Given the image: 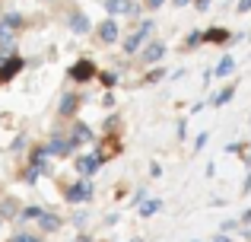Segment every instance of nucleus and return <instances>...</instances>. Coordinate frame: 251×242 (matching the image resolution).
<instances>
[{
	"instance_id": "f257e3e1",
	"label": "nucleus",
	"mask_w": 251,
	"mask_h": 242,
	"mask_svg": "<svg viewBox=\"0 0 251 242\" xmlns=\"http://www.w3.org/2000/svg\"><path fill=\"white\" fill-rule=\"evenodd\" d=\"M150 32H153V23H150V19H147V23H143L140 29H137L134 35L127 38V42H124V51H127V54H130V51H137V48H140V45H143V42H147V38H150Z\"/></svg>"
},
{
	"instance_id": "f03ea898",
	"label": "nucleus",
	"mask_w": 251,
	"mask_h": 242,
	"mask_svg": "<svg viewBox=\"0 0 251 242\" xmlns=\"http://www.w3.org/2000/svg\"><path fill=\"white\" fill-rule=\"evenodd\" d=\"M23 64H25V61H23V57H16V54L6 57V61L0 64V83H10L13 77H16L19 70H23Z\"/></svg>"
},
{
	"instance_id": "7ed1b4c3",
	"label": "nucleus",
	"mask_w": 251,
	"mask_h": 242,
	"mask_svg": "<svg viewBox=\"0 0 251 242\" xmlns=\"http://www.w3.org/2000/svg\"><path fill=\"white\" fill-rule=\"evenodd\" d=\"M70 77H74L76 83H89L92 77H96V67H92V61H80L70 67Z\"/></svg>"
},
{
	"instance_id": "20e7f679",
	"label": "nucleus",
	"mask_w": 251,
	"mask_h": 242,
	"mask_svg": "<svg viewBox=\"0 0 251 242\" xmlns=\"http://www.w3.org/2000/svg\"><path fill=\"white\" fill-rule=\"evenodd\" d=\"M162 54H166V45H162V42H150L147 48H143V61H150V64L162 61Z\"/></svg>"
},
{
	"instance_id": "39448f33",
	"label": "nucleus",
	"mask_w": 251,
	"mask_h": 242,
	"mask_svg": "<svg viewBox=\"0 0 251 242\" xmlns=\"http://www.w3.org/2000/svg\"><path fill=\"white\" fill-rule=\"evenodd\" d=\"M105 10L118 16V13H137V6L130 0H105Z\"/></svg>"
},
{
	"instance_id": "423d86ee",
	"label": "nucleus",
	"mask_w": 251,
	"mask_h": 242,
	"mask_svg": "<svg viewBox=\"0 0 251 242\" xmlns=\"http://www.w3.org/2000/svg\"><path fill=\"white\" fill-rule=\"evenodd\" d=\"M99 35H102V42H105V45L118 42V23H115V19H105L102 29H99Z\"/></svg>"
},
{
	"instance_id": "0eeeda50",
	"label": "nucleus",
	"mask_w": 251,
	"mask_h": 242,
	"mask_svg": "<svg viewBox=\"0 0 251 242\" xmlns=\"http://www.w3.org/2000/svg\"><path fill=\"white\" fill-rule=\"evenodd\" d=\"M99 166H102V160H99V156H80V160H76V169H80L83 175H92Z\"/></svg>"
},
{
	"instance_id": "6e6552de",
	"label": "nucleus",
	"mask_w": 251,
	"mask_h": 242,
	"mask_svg": "<svg viewBox=\"0 0 251 242\" xmlns=\"http://www.w3.org/2000/svg\"><path fill=\"white\" fill-rule=\"evenodd\" d=\"M89 194H92L89 182H76V185H74V188H70V191H67V198H70V201H86V198H89Z\"/></svg>"
},
{
	"instance_id": "1a4fd4ad",
	"label": "nucleus",
	"mask_w": 251,
	"mask_h": 242,
	"mask_svg": "<svg viewBox=\"0 0 251 242\" xmlns=\"http://www.w3.org/2000/svg\"><path fill=\"white\" fill-rule=\"evenodd\" d=\"M70 29H74L76 35H86V32H89V19H86V13H74V16H70Z\"/></svg>"
},
{
	"instance_id": "9d476101",
	"label": "nucleus",
	"mask_w": 251,
	"mask_h": 242,
	"mask_svg": "<svg viewBox=\"0 0 251 242\" xmlns=\"http://www.w3.org/2000/svg\"><path fill=\"white\" fill-rule=\"evenodd\" d=\"M203 42H229V32L220 29V26H216V29H207L203 32Z\"/></svg>"
},
{
	"instance_id": "9b49d317",
	"label": "nucleus",
	"mask_w": 251,
	"mask_h": 242,
	"mask_svg": "<svg viewBox=\"0 0 251 242\" xmlns=\"http://www.w3.org/2000/svg\"><path fill=\"white\" fill-rule=\"evenodd\" d=\"M83 140H92V131L86 128V124H76V128H74V137H70V143H83Z\"/></svg>"
},
{
	"instance_id": "f8f14e48",
	"label": "nucleus",
	"mask_w": 251,
	"mask_h": 242,
	"mask_svg": "<svg viewBox=\"0 0 251 242\" xmlns=\"http://www.w3.org/2000/svg\"><path fill=\"white\" fill-rule=\"evenodd\" d=\"M74 112H76V96L67 93V96L61 99V115H74Z\"/></svg>"
},
{
	"instance_id": "ddd939ff",
	"label": "nucleus",
	"mask_w": 251,
	"mask_h": 242,
	"mask_svg": "<svg viewBox=\"0 0 251 242\" xmlns=\"http://www.w3.org/2000/svg\"><path fill=\"white\" fill-rule=\"evenodd\" d=\"M70 150V143L64 140V137H54V140H51V147H48V153H57V156H64Z\"/></svg>"
},
{
	"instance_id": "4468645a",
	"label": "nucleus",
	"mask_w": 251,
	"mask_h": 242,
	"mask_svg": "<svg viewBox=\"0 0 251 242\" xmlns=\"http://www.w3.org/2000/svg\"><path fill=\"white\" fill-rule=\"evenodd\" d=\"M159 207H162V201H143V204H140V214H143V217H153Z\"/></svg>"
},
{
	"instance_id": "2eb2a0df",
	"label": "nucleus",
	"mask_w": 251,
	"mask_h": 242,
	"mask_svg": "<svg viewBox=\"0 0 251 242\" xmlns=\"http://www.w3.org/2000/svg\"><path fill=\"white\" fill-rule=\"evenodd\" d=\"M0 45H3V48H13V29L3 26V23H0Z\"/></svg>"
},
{
	"instance_id": "dca6fc26",
	"label": "nucleus",
	"mask_w": 251,
	"mask_h": 242,
	"mask_svg": "<svg viewBox=\"0 0 251 242\" xmlns=\"http://www.w3.org/2000/svg\"><path fill=\"white\" fill-rule=\"evenodd\" d=\"M232 67H235V61H232V57H223V61H220V67H216V74H220V77H226V74H232Z\"/></svg>"
},
{
	"instance_id": "f3484780",
	"label": "nucleus",
	"mask_w": 251,
	"mask_h": 242,
	"mask_svg": "<svg viewBox=\"0 0 251 242\" xmlns=\"http://www.w3.org/2000/svg\"><path fill=\"white\" fill-rule=\"evenodd\" d=\"M232 96H235V89H232V86H226V89H223V93L213 99V106H226V102L232 99Z\"/></svg>"
},
{
	"instance_id": "a211bd4d",
	"label": "nucleus",
	"mask_w": 251,
	"mask_h": 242,
	"mask_svg": "<svg viewBox=\"0 0 251 242\" xmlns=\"http://www.w3.org/2000/svg\"><path fill=\"white\" fill-rule=\"evenodd\" d=\"M38 220H42V226H45V230H57V226H61V220H57V217H51V214H42Z\"/></svg>"
},
{
	"instance_id": "6ab92c4d",
	"label": "nucleus",
	"mask_w": 251,
	"mask_h": 242,
	"mask_svg": "<svg viewBox=\"0 0 251 242\" xmlns=\"http://www.w3.org/2000/svg\"><path fill=\"white\" fill-rule=\"evenodd\" d=\"M0 23H3V26H10V29H16V26L23 23V19H19V13H6V16L0 19Z\"/></svg>"
},
{
	"instance_id": "aec40b11",
	"label": "nucleus",
	"mask_w": 251,
	"mask_h": 242,
	"mask_svg": "<svg viewBox=\"0 0 251 242\" xmlns=\"http://www.w3.org/2000/svg\"><path fill=\"white\" fill-rule=\"evenodd\" d=\"M19 217H23V220H38V217H42V207H25Z\"/></svg>"
},
{
	"instance_id": "412c9836",
	"label": "nucleus",
	"mask_w": 251,
	"mask_h": 242,
	"mask_svg": "<svg viewBox=\"0 0 251 242\" xmlns=\"http://www.w3.org/2000/svg\"><path fill=\"white\" fill-rule=\"evenodd\" d=\"M203 42V32H191L188 35V45H201Z\"/></svg>"
},
{
	"instance_id": "4be33fe9",
	"label": "nucleus",
	"mask_w": 251,
	"mask_h": 242,
	"mask_svg": "<svg viewBox=\"0 0 251 242\" xmlns=\"http://www.w3.org/2000/svg\"><path fill=\"white\" fill-rule=\"evenodd\" d=\"M102 86H115V74H102Z\"/></svg>"
},
{
	"instance_id": "5701e85b",
	"label": "nucleus",
	"mask_w": 251,
	"mask_h": 242,
	"mask_svg": "<svg viewBox=\"0 0 251 242\" xmlns=\"http://www.w3.org/2000/svg\"><path fill=\"white\" fill-rule=\"evenodd\" d=\"M235 10H239V13H248L251 10V0H239V6H235Z\"/></svg>"
},
{
	"instance_id": "b1692460",
	"label": "nucleus",
	"mask_w": 251,
	"mask_h": 242,
	"mask_svg": "<svg viewBox=\"0 0 251 242\" xmlns=\"http://www.w3.org/2000/svg\"><path fill=\"white\" fill-rule=\"evenodd\" d=\"M10 242H38L35 236H25V233H23V236H16V239H10Z\"/></svg>"
},
{
	"instance_id": "393cba45",
	"label": "nucleus",
	"mask_w": 251,
	"mask_h": 242,
	"mask_svg": "<svg viewBox=\"0 0 251 242\" xmlns=\"http://www.w3.org/2000/svg\"><path fill=\"white\" fill-rule=\"evenodd\" d=\"M147 6H150V10H156V6H162V0H147Z\"/></svg>"
},
{
	"instance_id": "a878e982",
	"label": "nucleus",
	"mask_w": 251,
	"mask_h": 242,
	"mask_svg": "<svg viewBox=\"0 0 251 242\" xmlns=\"http://www.w3.org/2000/svg\"><path fill=\"white\" fill-rule=\"evenodd\" d=\"M172 3H175V6H188L191 0H172Z\"/></svg>"
},
{
	"instance_id": "bb28decb",
	"label": "nucleus",
	"mask_w": 251,
	"mask_h": 242,
	"mask_svg": "<svg viewBox=\"0 0 251 242\" xmlns=\"http://www.w3.org/2000/svg\"><path fill=\"white\" fill-rule=\"evenodd\" d=\"M216 242H232V239H229V236H220V239H216Z\"/></svg>"
},
{
	"instance_id": "cd10ccee",
	"label": "nucleus",
	"mask_w": 251,
	"mask_h": 242,
	"mask_svg": "<svg viewBox=\"0 0 251 242\" xmlns=\"http://www.w3.org/2000/svg\"><path fill=\"white\" fill-rule=\"evenodd\" d=\"M245 223H251V211H248V214H245Z\"/></svg>"
}]
</instances>
